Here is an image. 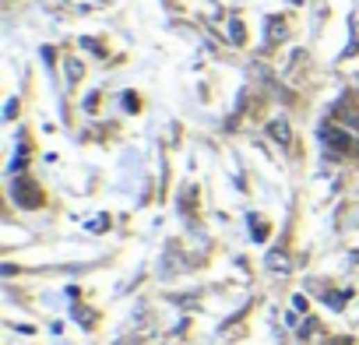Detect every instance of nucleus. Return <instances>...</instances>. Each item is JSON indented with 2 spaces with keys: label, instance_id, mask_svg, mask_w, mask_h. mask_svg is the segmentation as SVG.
Returning <instances> with one entry per match:
<instances>
[{
  "label": "nucleus",
  "instance_id": "obj_1",
  "mask_svg": "<svg viewBox=\"0 0 359 345\" xmlns=\"http://www.w3.org/2000/svg\"><path fill=\"white\" fill-rule=\"evenodd\" d=\"M272 134H275L278 141H289V127H285V124H272Z\"/></svg>",
  "mask_w": 359,
  "mask_h": 345
}]
</instances>
